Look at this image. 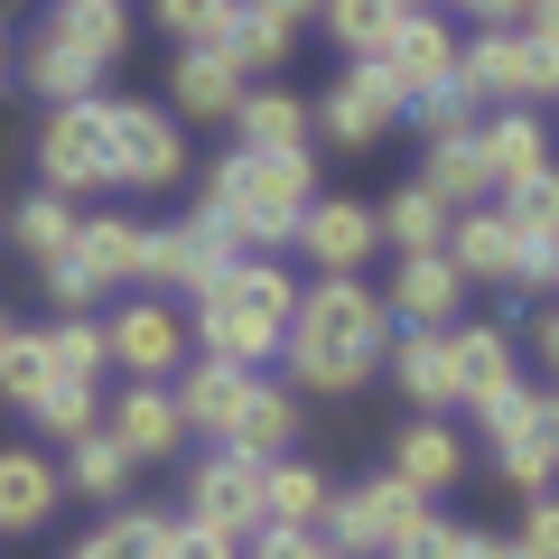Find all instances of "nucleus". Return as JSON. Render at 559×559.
Listing matches in <instances>:
<instances>
[{
    "instance_id": "obj_1",
    "label": "nucleus",
    "mask_w": 559,
    "mask_h": 559,
    "mask_svg": "<svg viewBox=\"0 0 559 559\" xmlns=\"http://www.w3.org/2000/svg\"><path fill=\"white\" fill-rule=\"evenodd\" d=\"M392 355V318H382V289L364 280H318L299 289V318L280 336V364L299 392H364Z\"/></svg>"
},
{
    "instance_id": "obj_2",
    "label": "nucleus",
    "mask_w": 559,
    "mask_h": 559,
    "mask_svg": "<svg viewBox=\"0 0 559 559\" xmlns=\"http://www.w3.org/2000/svg\"><path fill=\"white\" fill-rule=\"evenodd\" d=\"M308 205H318V159H308V150H234V159H215L197 215L215 224L242 261H271L280 242L299 234Z\"/></svg>"
},
{
    "instance_id": "obj_3",
    "label": "nucleus",
    "mask_w": 559,
    "mask_h": 559,
    "mask_svg": "<svg viewBox=\"0 0 559 559\" xmlns=\"http://www.w3.org/2000/svg\"><path fill=\"white\" fill-rule=\"evenodd\" d=\"M289 318H299V280L280 271V261H234V271H215L197 289V345L215 364H242V373H261V364L280 355V336H289Z\"/></svg>"
},
{
    "instance_id": "obj_4",
    "label": "nucleus",
    "mask_w": 559,
    "mask_h": 559,
    "mask_svg": "<svg viewBox=\"0 0 559 559\" xmlns=\"http://www.w3.org/2000/svg\"><path fill=\"white\" fill-rule=\"evenodd\" d=\"M457 75L476 103L540 112V103H559V38H540V28H485L476 47H457Z\"/></svg>"
},
{
    "instance_id": "obj_5",
    "label": "nucleus",
    "mask_w": 559,
    "mask_h": 559,
    "mask_svg": "<svg viewBox=\"0 0 559 559\" xmlns=\"http://www.w3.org/2000/svg\"><path fill=\"white\" fill-rule=\"evenodd\" d=\"M485 439H495V476L513 485L522 503L532 495H550V476H559V392H532V382H513L503 401H485Z\"/></svg>"
},
{
    "instance_id": "obj_6",
    "label": "nucleus",
    "mask_w": 559,
    "mask_h": 559,
    "mask_svg": "<svg viewBox=\"0 0 559 559\" xmlns=\"http://www.w3.org/2000/svg\"><path fill=\"white\" fill-rule=\"evenodd\" d=\"M419 522H429V503H419L401 476H373V485H355V495H336V513H326L318 540L336 559H392Z\"/></svg>"
},
{
    "instance_id": "obj_7",
    "label": "nucleus",
    "mask_w": 559,
    "mask_h": 559,
    "mask_svg": "<svg viewBox=\"0 0 559 559\" xmlns=\"http://www.w3.org/2000/svg\"><path fill=\"white\" fill-rule=\"evenodd\" d=\"M38 168L47 197H84V187H112V103H57L38 131Z\"/></svg>"
},
{
    "instance_id": "obj_8",
    "label": "nucleus",
    "mask_w": 559,
    "mask_h": 559,
    "mask_svg": "<svg viewBox=\"0 0 559 559\" xmlns=\"http://www.w3.org/2000/svg\"><path fill=\"white\" fill-rule=\"evenodd\" d=\"M448 261H457V280H485V289H550V261L503 224V205H466L448 224Z\"/></svg>"
},
{
    "instance_id": "obj_9",
    "label": "nucleus",
    "mask_w": 559,
    "mask_h": 559,
    "mask_svg": "<svg viewBox=\"0 0 559 559\" xmlns=\"http://www.w3.org/2000/svg\"><path fill=\"white\" fill-rule=\"evenodd\" d=\"M234 261H242V252H234V242H224L205 215H187V224H150V234H140V289H150V299H178V289L197 299L205 280L234 271Z\"/></svg>"
},
{
    "instance_id": "obj_10",
    "label": "nucleus",
    "mask_w": 559,
    "mask_h": 559,
    "mask_svg": "<svg viewBox=\"0 0 559 559\" xmlns=\"http://www.w3.org/2000/svg\"><path fill=\"white\" fill-rule=\"evenodd\" d=\"M187 178V131L159 103H112V187H178Z\"/></svg>"
},
{
    "instance_id": "obj_11",
    "label": "nucleus",
    "mask_w": 559,
    "mask_h": 559,
    "mask_svg": "<svg viewBox=\"0 0 559 559\" xmlns=\"http://www.w3.org/2000/svg\"><path fill=\"white\" fill-rule=\"evenodd\" d=\"M103 345H112V364H121L131 382H178V364H187V318H178L168 299H150V289H140L131 308H112Z\"/></svg>"
},
{
    "instance_id": "obj_12",
    "label": "nucleus",
    "mask_w": 559,
    "mask_h": 559,
    "mask_svg": "<svg viewBox=\"0 0 559 559\" xmlns=\"http://www.w3.org/2000/svg\"><path fill=\"white\" fill-rule=\"evenodd\" d=\"M382 318H401V336H448L466 318V280L448 252H419L392 261V289H382Z\"/></svg>"
},
{
    "instance_id": "obj_13",
    "label": "nucleus",
    "mask_w": 559,
    "mask_h": 559,
    "mask_svg": "<svg viewBox=\"0 0 559 559\" xmlns=\"http://www.w3.org/2000/svg\"><path fill=\"white\" fill-rule=\"evenodd\" d=\"M187 522H215V532L252 540L261 532V457L215 448L205 466H187Z\"/></svg>"
},
{
    "instance_id": "obj_14",
    "label": "nucleus",
    "mask_w": 559,
    "mask_h": 559,
    "mask_svg": "<svg viewBox=\"0 0 559 559\" xmlns=\"http://www.w3.org/2000/svg\"><path fill=\"white\" fill-rule=\"evenodd\" d=\"M299 242L308 261H318V280H364V261L382 252V234H373V205H355V197H318L299 215Z\"/></svg>"
},
{
    "instance_id": "obj_15",
    "label": "nucleus",
    "mask_w": 559,
    "mask_h": 559,
    "mask_svg": "<svg viewBox=\"0 0 559 559\" xmlns=\"http://www.w3.org/2000/svg\"><path fill=\"white\" fill-rule=\"evenodd\" d=\"M401 112H411V103H401V84L382 75V66H345V75H336V94L318 103V131L336 140V150H373V140L392 131Z\"/></svg>"
},
{
    "instance_id": "obj_16",
    "label": "nucleus",
    "mask_w": 559,
    "mask_h": 559,
    "mask_svg": "<svg viewBox=\"0 0 559 559\" xmlns=\"http://www.w3.org/2000/svg\"><path fill=\"white\" fill-rule=\"evenodd\" d=\"M103 429L121 439V457H131V466H168L187 439H197L168 382H131V392H112V419H103Z\"/></svg>"
},
{
    "instance_id": "obj_17",
    "label": "nucleus",
    "mask_w": 559,
    "mask_h": 559,
    "mask_svg": "<svg viewBox=\"0 0 559 559\" xmlns=\"http://www.w3.org/2000/svg\"><path fill=\"white\" fill-rule=\"evenodd\" d=\"M382 75L401 84V103H419V94H439V84H457V28L448 20H429V10H411V20L382 38Z\"/></svg>"
},
{
    "instance_id": "obj_18",
    "label": "nucleus",
    "mask_w": 559,
    "mask_h": 559,
    "mask_svg": "<svg viewBox=\"0 0 559 559\" xmlns=\"http://www.w3.org/2000/svg\"><path fill=\"white\" fill-rule=\"evenodd\" d=\"M57 503H66V476H57V457H47V448H0V540L47 532V522H57Z\"/></svg>"
},
{
    "instance_id": "obj_19",
    "label": "nucleus",
    "mask_w": 559,
    "mask_h": 559,
    "mask_svg": "<svg viewBox=\"0 0 559 559\" xmlns=\"http://www.w3.org/2000/svg\"><path fill=\"white\" fill-rule=\"evenodd\" d=\"M252 382L261 373H242V364H215V355H197V364H178V411H187V429H205V439H234V419H242V401H252Z\"/></svg>"
},
{
    "instance_id": "obj_20",
    "label": "nucleus",
    "mask_w": 559,
    "mask_h": 559,
    "mask_svg": "<svg viewBox=\"0 0 559 559\" xmlns=\"http://www.w3.org/2000/svg\"><path fill=\"white\" fill-rule=\"evenodd\" d=\"M476 159H485V178H495V197H513V187H532L540 168H559L540 112H495V121H476Z\"/></svg>"
},
{
    "instance_id": "obj_21",
    "label": "nucleus",
    "mask_w": 559,
    "mask_h": 559,
    "mask_svg": "<svg viewBox=\"0 0 559 559\" xmlns=\"http://www.w3.org/2000/svg\"><path fill=\"white\" fill-rule=\"evenodd\" d=\"M448 382H457V401H466V411L503 401V392L522 382L513 336H503V326H448Z\"/></svg>"
},
{
    "instance_id": "obj_22",
    "label": "nucleus",
    "mask_w": 559,
    "mask_h": 559,
    "mask_svg": "<svg viewBox=\"0 0 559 559\" xmlns=\"http://www.w3.org/2000/svg\"><path fill=\"white\" fill-rule=\"evenodd\" d=\"M326 513H336L326 466H299V457L261 466V532H326Z\"/></svg>"
},
{
    "instance_id": "obj_23",
    "label": "nucleus",
    "mask_w": 559,
    "mask_h": 559,
    "mask_svg": "<svg viewBox=\"0 0 559 559\" xmlns=\"http://www.w3.org/2000/svg\"><path fill=\"white\" fill-rule=\"evenodd\" d=\"M168 94H178V121H234V103L252 94V84H242V66L224 57V47H178Z\"/></svg>"
},
{
    "instance_id": "obj_24",
    "label": "nucleus",
    "mask_w": 559,
    "mask_h": 559,
    "mask_svg": "<svg viewBox=\"0 0 559 559\" xmlns=\"http://www.w3.org/2000/svg\"><path fill=\"white\" fill-rule=\"evenodd\" d=\"M382 476H401L419 503H429V495H448V485L466 476V439L448 429V419H411V429L392 439V466H382Z\"/></svg>"
},
{
    "instance_id": "obj_25",
    "label": "nucleus",
    "mask_w": 559,
    "mask_h": 559,
    "mask_svg": "<svg viewBox=\"0 0 559 559\" xmlns=\"http://www.w3.org/2000/svg\"><path fill=\"white\" fill-rule=\"evenodd\" d=\"M140 234H150V224H131V215H84L66 261H75L94 289H121V280H140Z\"/></svg>"
},
{
    "instance_id": "obj_26",
    "label": "nucleus",
    "mask_w": 559,
    "mask_h": 559,
    "mask_svg": "<svg viewBox=\"0 0 559 559\" xmlns=\"http://www.w3.org/2000/svg\"><path fill=\"white\" fill-rule=\"evenodd\" d=\"M38 28H47L57 47H75L84 66H112L121 47H131V20H121V0H57Z\"/></svg>"
},
{
    "instance_id": "obj_27",
    "label": "nucleus",
    "mask_w": 559,
    "mask_h": 559,
    "mask_svg": "<svg viewBox=\"0 0 559 559\" xmlns=\"http://www.w3.org/2000/svg\"><path fill=\"white\" fill-rule=\"evenodd\" d=\"M448 205L429 197V187H401L392 205H373V234H382V252L392 261H419V252H448Z\"/></svg>"
},
{
    "instance_id": "obj_28",
    "label": "nucleus",
    "mask_w": 559,
    "mask_h": 559,
    "mask_svg": "<svg viewBox=\"0 0 559 559\" xmlns=\"http://www.w3.org/2000/svg\"><path fill=\"white\" fill-rule=\"evenodd\" d=\"M318 140V112L299 94H242L234 103V150H308Z\"/></svg>"
},
{
    "instance_id": "obj_29",
    "label": "nucleus",
    "mask_w": 559,
    "mask_h": 559,
    "mask_svg": "<svg viewBox=\"0 0 559 559\" xmlns=\"http://www.w3.org/2000/svg\"><path fill=\"white\" fill-rule=\"evenodd\" d=\"M392 392L419 401V419H439L448 401H457V382H448V336H392Z\"/></svg>"
},
{
    "instance_id": "obj_30",
    "label": "nucleus",
    "mask_w": 559,
    "mask_h": 559,
    "mask_svg": "<svg viewBox=\"0 0 559 559\" xmlns=\"http://www.w3.org/2000/svg\"><path fill=\"white\" fill-rule=\"evenodd\" d=\"M419 187L448 205V215H466V205H485L495 197V178H485V159H476V131H457V140H429V159H419Z\"/></svg>"
},
{
    "instance_id": "obj_31",
    "label": "nucleus",
    "mask_w": 559,
    "mask_h": 559,
    "mask_svg": "<svg viewBox=\"0 0 559 559\" xmlns=\"http://www.w3.org/2000/svg\"><path fill=\"white\" fill-rule=\"evenodd\" d=\"M289 439H299V392H280V382H252V401H242V419H234V439L224 448H242V457H289Z\"/></svg>"
},
{
    "instance_id": "obj_32",
    "label": "nucleus",
    "mask_w": 559,
    "mask_h": 559,
    "mask_svg": "<svg viewBox=\"0 0 559 559\" xmlns=\"http://www.w3.org/2000/svg\"><path fill=\"white\" fill-rule=\"evenodd\" d=\"M20 84H28V94H47V112H57V103H94L103 66H84L75 47H57V38L38 28V38H28V57H20Z\"/></svg>"
},
{
    "instance_id": "obj_33",
    "label": "nucleus",
    "mask_w": 559,
    "mask_h": 559,
    "mask_svg": "<svg viewBox=\"0 0 559 559\" xmlns=\"http://www.w3.org/2000/svg\"><path fill=\"white\" fill-rule=\"evenodd\" d=\"M57 476L75 485V495H94V503H121V485H131V457H121L112 429H84V439H66Z\"/></svg>"
},
{
    "instance_id": "obj_34",
    "label": "nucleus",
    "mask_w": 559,
    "mask_h": 559,
    "mask_svg": "<svg viewBox=\"0 0 559 559\" xmlns=\"http://www.w3.org/2000/svg\"><path fill=\"white\" fill-rule=\"evenodd\" d=\"M289 38H299V28H280L261 0H234V20H224V38H215V47L242 66V84H252V75H271V66L289 57Z\"/></svg>"
},
{
    "instance_id": "obj_35",
    "label": "nucleus",
    "mask_w": 559,
    "mask_h": 559,
    "mask_svg": "<svg viewBox=\"0 0 559 559\" xmlns=\"http://www.w3.org/2000/svg\"><path fill=\"white\" fill-rule=\"evenodd\" d=\"M318 20H326V38H336L355 66H373V57H382V38H392L411 10H401V0H326Z\"/></svg>"
},
{
    "instance_id": "obj_36",
    "label": "nucleus",
    "mask_w": 559,
    "mask_h": 559,
    "mask_svg": "<svg viewBox=\"0 0 559 559\" xmlns=\"http://www.w3.org/2000/svg\"><path fill=\"white\" fill-rule=\"evenodd\" d=\"M75 224H84V215H75V197H28L20 215H10V242H20V252L47 271V261L75 252Z\"/></svg>"
},
{
    "instance_id": "obj_37",
    "label": "nucleus",
    "mask_w": 559,
    "mask_h": 559,
    "mask_svg": "<svg viewBox=\"0 0 559 559\" xmlns=\"http://www.w3.org/2000/svg\"><path fill=\"white\" fill-rule=\"evenodd\" d=\"M75 559H168V513H112L75 540Z\"/></svg>"
},
{
    "instance_id": "obj_38",
    "label": "nucleus",
    "mask_w": 559,
    "mask_h": 559,
    "mask_svg": "<svg viewBox=\"0 0 559 559\" xmlns=\"http://www.w3.org/2000/svg\"><path fill=\"white\" fill-rule=\"evenodd\" d=\"M47 364H57V382H84V392H94V382L112 373V345H103L94 318H57L47 326Z\"/></svg>"
},
{
    "instance_id": "obj_39",
    "label": "nucleus",
    "mask_w": 559,
    "mask_h": 559,
    "mask_svg": "<svg viewBox=\"0 0 559 559\" xmlns=\"http://www.w3.org/2000/svg\"><path fill=\"white\" fill-rule=\"evenodd\" d=\"M47 392H57V364H47V336H20V326H10V345H0V401L38 411Z\"/></svg>"
},
{
    "instance_id": "obj_40",
    "label": "nucleus",
    "mask_w": 559,
    "mask_h": 559,
    "mask_svg": "<svg viewBox=\"0 0 559 559\" xmlns=\"http://www.w3.org/2000/svg\"><path fill=\"white\" fill-rule=\"evenodd\" d=\"M503 224H513V234L550 261V242H559V168H540L532 187H513V197H503Z\"/></svg>"
},
{
    "instance_id": "obj_41",
    "label": "nucleus",
    "mask_w": 559,
    "mask_h": 559,
    "mask_svg": "<svg viewBox=\"0 0 559 559\" xmlns=\"http://www.w3.org/2000/svg\"><path fill=\"white\" fill-rule=\"evenodd\" d=\"M150 20H159L178 47H215L224 20H234V0H150Z\"/></svg>"
},
{
    "instance_id": "obj_42",
    "label": "nucleus",
    "mask_w": 559,
    "mask_h": 559,
    "mask_svg": "<svg viewBox=\"0 0 559 559\" xmlns=\"http://www.w3.org/2000/svg\"><path fill=\"white\" fill-rule=\"evenodd\" d=\"M401 121H419L429 140H457V131H476V94H466V75H457V84H439V94H419Z\"/></svg>"
},
{
    "instance_id": "obj_43",
    "label": "nucleus",
    "mask_w": 559,
    "mask_h": 559,
    "mask_svg": "<svg viewBox=\"0 0 559 559\" xmlns=\"http://www.w3.org/2000/svg\"><path fill=\"white\" fill-rule=\"evenodd\" d=\"M28 419H38L47 439H84V429H103V419H94V392H84V382H57V392H47Z\"/></svg>"
},
{
    "instance_id": "obj_44",
    "label": "nucleus",
    "mask_w": 559,
    "mask_h": 559,
    "mask_svg": "<svg viewBox=\"0 0 559 559\" xmlns=\"http://www.w3.org/2000/svg\"><path fill=\"white\" fill-rule=\"evenodd\" d=\"M168 559H242V540L215 522H168Z\"/></svg>"
},
{
    "instance_id": "obj_45",
    "label": "nucleus",
    "mask_w": 559,
    "mask_h": 559,
    "mask_svg": "<svg viewBox=\"0 0 559 559\" xmlns=\"http://www.w3.org/2000/svg\"><path fill=\"white\" fill-rule=\"evenodd\" d=\"M522 559H559V495H532L522 503Z\"/></svg>"
},
{
    "instance_id": "obj_46",
    "label": "nucleus",
    "mask_w": 559,
    "mask_h": 559,
    "mask_svg": "<svg viewBox=\"0 0 559 559\" xmlns=\"http://www.w3.org/2000/svg\"><path fill=\"white\" fill-rule=\"evenodd\" d=\"M47 299H57V308H66V318H84V308H94V299H103V289H94V280H84V271H75V261H47Z\"/></svg>"
},
{
    "instance_id": "obj_47",
    "label": "nucleus",
    "mask_w": 559,
    "mask_h": 559,
    "mask_svg": "<svg viewBox=\"0 0 559 559\" xmlns=\"http://www.w3.org/2000/svg\"><path fill=\"white\" fill-rule=\"evenodd\" d=\"M252 559H336L318 532H252Z\"/></svg>"
},
{
    "instance_id": "obj_48",
    "label": "nucleus",
    "mask_w": 559,
    "mask_h": 559,
    "mask_svg": "<svg viewBox=\"0 0 559 559\" xmlns=\"http://www.w3.org/2000/svg\"><path fill=\"white\" fill-rule=\"evenodd\" d=\"M439 10H466V20H485V28H513L522 20V0H439Z\"/></svg>"
},
{
    "instance_id": "obj_49",
    "label": "nucleus",
    "mask_w": 559,
    "mask_h": 559,
    "mask_svg": "<svg viewBox=\"0 0 559 559\" xmlns=\"http://www.w3.org/2000/svg\"><path fill=\"white\" fill-rule=\"evenodd\" d=\"M457 559H522V540H503V532H466Z\"/></svg>"
},
{
    "instance_id": "obj_50",
    "label": "nucleus",
    "mask_w": 559,
    "mask_h": 559,
    "mask_svg": "<svg viewBox=\"0 0 559 559\" xmlns=\"http://www.w3.org/2000/svg\"><path fill=\"white\" fill-rule=\"evenodd\" d=\"M261 10H271V20H280V28H299V20H318L326 0H261Z\"/></svg>"
},
{
    "instance_id": "obj_51",
    "label": "nucleus",
    "mask_w": 559,
    "mask_h": 559,
    "mask_svg": "<svg viewBox=\"0 0 559 559\" xmlns=\"http://www.w3.org/2000/svg\"><path fill=\"white\" fill-rule=\"evenodd\" d=\"M532 336H540V364H550V382H559V308H550V318H532Z\"/></svg>"
},
{
    "instance_id": "obj_52",
    "label": "nucleus",
    "mask_w": 559,
    "mask_h": 559,
    "mask_svg": "<svg viewBox=\"0 0 559 559\" xmlns=\"http://www.w3.org/2000/svg\"><path fill=\"white\" fill-rule=\"evenodd\" d=\"M522 28H540V38H559V0H522Z\"/></svg>"
},
{
    "instance_id": "obj_53",
    "label": "nucleus",
    "mask_w": 559,
    "mask_h": 559,
    "mask_svg": "<svg viewBox=\"0 0 559 559\" xmlns=\"http://www.w3.org/2000/svg\"><path fill=\"white\" fill-rule=\"evenodd\" d=\"M550 289H559V242H550Z\"/></svg>"
},
{
    "instance_id": "obj_54",
    "label": "nucleus",
    "mask_w": 559,
    "mask_h": 559,
    "mask_svg": "<svg viewBox=\"0 0 559 559\" xmlns=\"http://www.w3.org/2000/svg\"><path fill=\"white\" fill-rule=\"evenodd\" d=\"M0 75H10V38H0Z\"/></svg>"
},
{
    "instance_id": "obj_55",
    "label": "nucleus",
    "mask_w": 559,
    "mask_h": 559,
    "mask_svg": "<svg viewBox=\"0 0 559 559\" xmlns=\"http://www.w3.org/2000/svg\"><path fill=\"white\" fill-rule=\"evenodd\" d=\"M401 10H429V0H401Z\"/></svg>"
},
{
    "instance_id": "obj_56",
    "label": "nucleus",
    "mask_w": 559,
    "mask_h": 559,
    "mask_svg": "<svg viewBox=\"0 0 559 559\" xmlns=\"http://www.w3.org/2000/svg\"><path fill=\"white\" fill-rule=\"evenodd\" d=\"M0 345H10V318H0Z\"/></svg>"
},
{
    "instance_id": "obj_57",
    "label": "nucleus",
    "mask_w": 559,
    "mask_h": 559,
    "mask_svg": "<svg viewBox=\"0 0 559 559\" xmlns=\"http://www.w3.org/2000/svg\"><path fill=\"white\" fill-rule=\"evenodd\" d=\"M392 559H401V550H392Z\"/></svg>"
}]
</instances>
